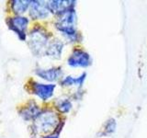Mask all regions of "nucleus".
Instances as JSON below:
<instances>
[{"label":"nucleus","instance_id":"obj_4","mask_svg":"<svg viewBox=\"0 0 147 138\" xmlns=\"http://www.w3.org/2000/svg\"><path fill=\"white\" fill-rule=\"evenodd\" d=\"M91 63L92 60L90 54L82 49H75L67 59V64L74 68H86L91 66Z\"/></svg>","mask_w":147,"mask_h":138},{"label":"nucleus","instance_id":"obj_9","mask_svg":"<svg viewBox=\"0 0 147 138\" xmlns=\"http://www.w3.org/2000/svg\"><path fill=\"white\" fill-rule=\"evenodd\" d=\"M75 1H50L48 6L51 12L61 15L70 8L75 7Z\"/></svg>","mask_w":147,"mask_h":138},{"label":"nucleus","instance_id":"obj_8","mask_svg":"<svg viewBox=\"0 0 147 138\" xmlns=\"http://www.w3.org/2000/svg\"><path fill=\"white\" fill-rule=\"evenodd\" d=\"M36 75L47 81H55L58 80L63 76L62 68L60 67H53L49 69H37Z\"/></svg>","mask_w":147,"mask_h":138},{"label":"nucleus","instance_id":"obj_16","mask_svg":"<svg viewBox=\"0 0 147 138\" xmlns=\"http://www.w3.org/2000/svg\"><path fill=\"white\" fill-rule=\"evenodd\" d=\"M41 138H59V136H58V135H51L41 137Z\"/></svg>","mask_w":147,"mask_h":138},{"label":"nucleus","instance_id":"obj_10","mask_svg":"<svg viewBox=\"0 0 147 138\" xmlns=\"http://www.w3.org/2000/svg\"><path fill=\"white\" fill-rule=\"evenodd\" d=\"M63 48V43L62 41L55 40L48 45V48L46 50L45 54H47L49 57L53 59H59L61 57Z\"/></svg>","mask_w":147,"mask_h":138},{"label":"nucleus","instance_id":"obj_1","mask_svg":"<svg viewBox=\"0 0 147 138\" xmlns=\"http://www.w3.org/2000/svg\"><path fill=\"white\" fill-rule=\"evenodd\" d=\"M76 12L75 7L70 8L59 15L55 22L56 29L69 41H77L79 33L76 30Z\"/></svg>","mask_w":147,"mask_h":138},{"label":"nucleus","instance_id":"obj_5","mask_svg":"<svg viewBox=\"0 0 147 138\" xmlns=\"http://www.w3.org/2000/svg\"><path fill=\"white\" fill-rule=\"evenodd\" d=\"M28 24H29V20L25 17L18 16L8 20L9 28L13 31H15V33H17V35L22 41L26 39V30Z\"/></svg>","mask_w":147,"mask_h":138},{"label":"nucleus","instance_id":"obj_14","mask_svg":"<svg viewBox=\"0 0 147 138\" xmlns=\"http://www.w3.org/2000/svg\"><path fill=\"white\" fill-rule=\"evenodd\" d=\"M56 108L62 113L69 112L73 108V104L69 99H60L56 102Z\"/></svg>","mask_w":147,"mask_h":138},{"label":"nucleus","instance_id":"obj_7","mask_svg":"<svg viewBox=\"0 0 147 138\" xmlns=\"http://www.w3.org/2000/svg\"><path fill=\"white\" fill-rule=\"evenodd\" d=\"M55 85L53 84H41V83H33L32 91L41 100H48L53 96Z\"/></svg>","mask_w":147,"mask_h":138},{"label":"nucleus","instance_id":"obj_11","mask_svg":"<svg viewBox=\"0 0 147 138\" xmlns=\"http://www.w3.org/2000/svg\"><path fill=\"white\" fill-rule=\"evenodd\" d=\"M86 73H83L79 76H68L63 77L61 81V85L63 87H83V84L86 80Z\"/></svg>","mask_w":147,"mask_h":138},{"label":"nucleus","instance_id":"obj_6","mask_svg":"<svg viewBox=\"0 0 147 138\" xmlns=\"http://www.w3.org/2000/svg\"><path fill=\"white\" fill-rule=\"evenodd\" d=\"M30 7V15L33 20H43L50 15L49 6L44 1H31Z\"/></svg>","mask_w":147,"mask_h":138},{"label":"nucleus","instance_id":"obj_12","mask_svg":"<svg viewBox=\"0 0 147 138\" xmlns=\"http://www.w3.org/2000/svg\"><path fill=\"white\" fill-rule=\"evenodd\" d=\"M40 113V110L38 107V105L31 102L24 108L21 112V116L24 120H32L36 119Z\"/></svg>","mask_w":147,"mask_h":138},{"label":"nucleus","instance_id":"obj_13","mask_svg":"<svg viewBox=\"0 0 147 138\" xmlns=\"http://www.w3.org/2000/svg\"><path fill=\"white\" fill-rule=\"evenodd\" d=\"M30 3L31 1H28V0H16L12 2V9L14 12L18 14L24 13L30 6Z\"/></svg>","mask_w":147,"mask_h":138},{"label":"nucleus","instance_id":"obj_15","mask_svg":"<svg viewBox=\"0 0 147 138\" xmlns=\"http://www.w3.org/2000/svg\"><path fill=\"white\" fill-rule=\"evenodd\" d=\"M116 130V122L114 119H109L105 124V128L103 130V135H111Z\"/></svg>","mask_w":147,"mask_h":138},{"label":"nucleus","instance_id":"obj_3","mask_svg":"<svg viewBox=\"0 0 147 138\" xmlns=\"http://www.w3.org/2000/svg\"><path fill=\"white\" fill-rule=\"evenodd\" d=\"M30 46L35 54L46 53L48 48V36L40 29H35L30 32Z\"/></svg>","mask_w":147,"mask_h":138},{"label":"nucleus","instance_id":"obj_2","mask_svg":"<svg viewBox=\"0 0 147 138\" xmlns=\"http://www.w3.org/2000/svg\"><path fill=\"white\" fill-rule=\"evenodd\" d=\"M59 125V117L52 110L40 112L35 119L32 128L36 133H47L52 132Z\"/></svg>","mask_w":147,"mask_h":138}]
</instances>
